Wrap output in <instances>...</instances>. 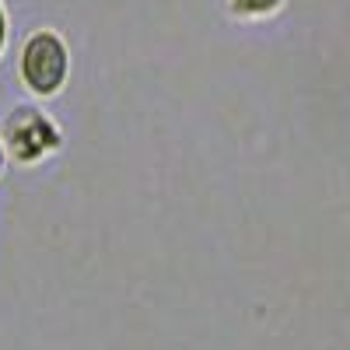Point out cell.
<instances>
[{
	"label": "cell",
	"mask_w": 350,
	"mask_h": 350,
	"mask_svg": "<svg viewBox=\"0 0 350 350\" xmlns=\"http://www.w3.org/2000/svg\"><path fill=\"white\" fill-rule=\"evenodd\" d=\"M70 42L56 28H32L18 49V81L32 98H60L70 84Z\"/></svg>",
	"instance_id": "cell-1"
},
{
	"label": "cell",
	"mask_w": 350,
	"mask_h": 350,
	"mask_svg": "<svg viewBox=\"0 0 350 350\" xmlns=\"http://www.w3.org/2000/svg\"><path fill=\"white\" fill-rule=\"evenodd\" d=\"M0 140H4L8 161H14L18 168H36L64 148V126L42 105L25 102L8 112L4 126H0Z\"/></svg>",
	"instance_id": "cell-2"
},
{
	"label": "cell",
	"mask_w": 350,
	"mask_h": 350,
	"mask_svg": "<svg viewBox=\"0 0 350 350\" xmlns=\"http://www.w3.org/2000/svg\"><path fill=\"white\" fill-rule=\"evenodd\" d=\"M287 8V0H228V14L235 21H270Z\"/></svg>",
	"instance_id": "cell-3"
},
{
	"label": "cell",
	"mask_w": 350,
	"mask_h": 350,
	"mask_svg": "<svg viewBox=\"0 0 350 350\" xmlns=\"http://www.w3.org/2000/svg\"><path fill=\"white\" fill-rule=\"evenodd\" d=\"M8 46H11V14L4 8V0H0V60L8 56Z\"/></svg>",
	"instance_id": "cell-4"
},
{
	"label": "cell",
	"mask_w": 350,
	"mask_h": 350,
	"mask_svg": "<svg viewBox=\"0 0 350 350\" xmlns=\"http://www.w3.org/2000/svg\"><path fill=\"white\" fill-rule=\"evenodd\" d=\"M8 151H4V140H0V179H4V172H8Z\"/></svg>",
	"instance_id": "cell-5"
}]
</instances>
